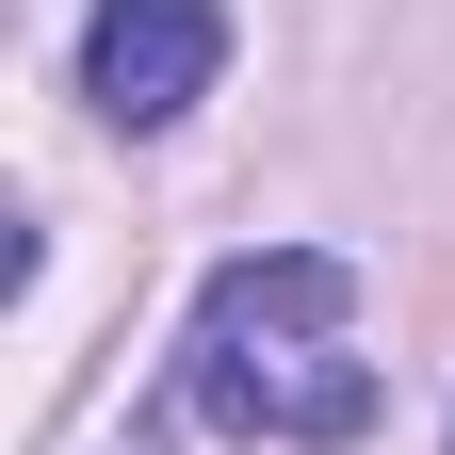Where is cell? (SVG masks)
<instances>
[{
  "instance_id": "obj_1",
  "label": "cell",
  "mask_w": 455,
  "mask_h": 455,
  "mask_svg": "<svg viewBox=\"0 0 455 455\" xmlns=\"http://www.w3.org/2000/svg\"><path fill=\"white\" fill-rule=\"evenodd\" d=\"M180 390L228 439H358L374 423V358H358V260L341 244H260L196 293Z\"/></svg>"
},
{
  "instance_id": "obj_2",
  "label": "cell",
  "mask_w": 455,
  "mask_h": 455,
  "mask_svg": "<svg viewBox=\"0 0 455 455\" xmlns=\"http://www.w3.org/2000/svg\"><path fill=\"white\" fill-rule=\"evenodd\" d=\"M228 66V0H98L82 17V98L114 131H163V114H196Z\"/></svg>"
}]
</instances>
